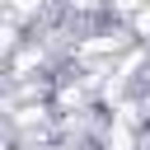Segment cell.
<instances>
[{
	"label": "cell",
	"mask_w": 150,
	"mask_h": 150,
	"mask_svg": "<svg viewBox=\"0 0 150 150\" xmlns=\"http://www.w3.org/2000/svg\"><path fill=\"white\" fill-rule=\"evenodd\" d=\"M145 5H150V0H112V9H117V14H131V19H136Z\"/></svg>",
	"instance_id": "1"
},
{
	"label": "cell",
	"mask_w": 150,
	"mask_h": 150,
	"mask_svg": "<svg viewBox=\"0 0 150 150\" xmlns=\"http://www.w3.org/2000/svg\"><path fill=\"white\" fill-rule=\"evenodd\" d=\"M131 33H136V38H150V5H145V9L131 19Z\"/></svg>",
	"instance_id": "2"
}]
</instances>
